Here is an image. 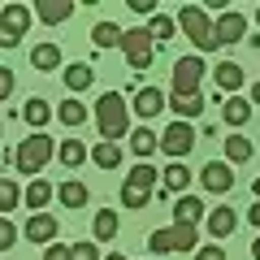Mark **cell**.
Here are the masks:
<instances>
[{"label": "cell", "instance_id": "14", "mask_svg": "<svg viewBox=\"0 0 260 260\" xmlns=\"http://www.w3.org/2000/svg\"><path fill=\"white\" fill-rule=\"evenodd\" d=\"M165 104H169L165 91H156V87H139V95H135V113H139L143 121H152L160 109H165Z\"/></svg>", "mask_w": 260, "mask_h": 260}, {"label": "cell", "instance_id": "25", "mask_svg": "<svg viewBox=\"0 0 260 260\" xmlns=\"http://www.w3.org/2000/svg\"><path fill=\"white\" fill-rule=\"evenodd\" d=\"M213 78H217V87H221V91H239V87H243V65H234V61H221Z\"/></svg>", "mask_w": 260, "mask_h": 260}, {"label": "cell", "instance_id": "30", "mask_svg": "<svg viewBox=\"0 0 260 260\" xmlns=\"http://www.w3.org/2000/svg\"><path fill=\"white\" fill-rule=\"evenodd\" d=\"M91 160L100 169H117L121 165V148H117V143H109V139H100V143H95V152H91Z\"/></svg>", "mask_w": 260, "mask_h": 260}, {"label": "cell", "instance_id": "24", "mask_svg": "<svg viewBox=\"0 0 260 260\" xmlns=\"http://www.w3.org/2000/svg\"><path fill=\"white\" fill-rule=\"evenodd\" d=\"M52 195H56V191H52V182H44V178H30V186H26V204L35 208V213H44Z\"/></svg>", "mask_w": 260, "mask_h": 260}, {"label": "cell", "instance_id": "18", "mask_svg": "<svg viewBox=\"0 0 260 260\" xmlns=\"http://www.w3.org/2000/svg\"><path fill=\"white\" fill-rule=\"evenodd\" d=\"M234 225H239L234 208H213V213H208V234H213V239H230Z\"/></svg>", "mask_w": 260, "mask_h": 260}, {"label": "cell", "instance_id": "40", "mask_svg": "<svg viewBox=\"0 0 260 260\" xmlns=\"http://www.w3.org/2000/svg\"><path fill=\"white\" fill-rule=\"evenodd\" d=\"M130 9L143 13V18H156V0H130Z\"/></svg>", "mask_w": 260, "mask_h": 260}, {"label": "cell", "instance_id": "23", "mask_svg": "<svg viewBox=\"0 0 260 260\" xmlns=\"http://www.w3.org/2000/svg\"><path fill=\"white\" fill-rule=\"evenodd\" d=\"M186 182H191V169H186V160H174V165L165 169V195H182Z\"/></svg>", "mask_w": 260, "mask_h": 260}, {"label": "cell", "instance_id": "42", "mask_svg": "<svg viewBox=\"0 0 260 260\" xmlns=\"http://www.w3.org/2000/svg\"><path fill=\"white\" fill-rule=\"evenodd\" d=\"M251 104H260V83H256V87H251Z\"/></svg>", "mask_w": 260, "mask_h": 260}, {"label": "cell", "instance_id": "17", "mask_svg": "<svg viewBox=\"0 0 260 260\" xmlns=\"http://www.w3.org/2000/svg\"><path fill=\"white\" fill-rule=\"evenodd\" d=\"M117 230H121L117 213H113V208H100V213H95V221H91L95 243H113V239H117Z\"/></svg>", "mask_w": 260, "mask_h": 260}, {"label": "cell", "instance_id": "8", "mask_svg": "<svg viewBox=\"0 0 260 260\" xmlns=\"http://www.w3.org/2000/svg\"><path fill=\"white\" fill-rule=\"evenodd\" d=\"M200 78H204V61L200 56L174 61V95H195L200 91Z\"/></svg>", "mask_w": 260, "mask_h": 260}, {"label": "cell", "instance_id": "44", "mask_svg": "<svg viewBox=\"0 0 260 260\" xmlns=\"http://www.w3.org/2000/svg\"><path fill=\"white\" fill-rule=\"evenodd\" d=\"M104 260H126V256H117V251H109V256H104Z\"/></svg>", "mask_w": 260, "mask_h": 260}, {"label": "cell", "instance_id": "1", "mask_svg": "<svg viewBox=\"0 0 260 260\" xmlns=\"http://www.w3.org/2000/svg\"><path fill=\"white\" fill-rule=\"evenodd\" d=\"M95 126H100V139H109V143L126 139L130 113H126V100H121L117 91H104L100 100H95Z\"/></svg>", "mask_w": 260, "mask_h": 260}, {"label": "cell", "instance_id": "35", "mask_svg": "<svg viewBox=\"0 0 260 260\" xmlns=\"http://www.w3.org/2000/svg\"><path fill=\"white\" fill-rule=\"evenodd\" d=\"M13 243H18V225H13L9 217H0V251H9Z\"/></svg>", "mask_w": 260, "mask_h": 260}, {"label": "cell", "instance_id": "28", "mask_svg": "<svg viewBox=\"0 0 260 260\" xmlns=\"http://www.w3.org/2000/svg\"><path fill=\"white\" fill-rule=\"evenodd\" d=\"M56 156H61L65 169H78V165L87 160V148H83V139H65L61 148H56Z\"/></svg>", "mask_w": 260, "mask_h": 260}, {"label": "cell", "instance_id": "37", "mask_svg": "<svg viewBox=\"0 0 260 260\" xmlns=\"http://www.w3.org/2000/svg\"><path fill=\"white\" fill-rule=\"evenodd\" d=\"M13 87H18V78H13V70H0V104L13 95Z\"/></svg>", "mask_w": 260, "mask_h": 260}, {"label": "cell", "instance_id": "38", "mask_svg": "<svg viewBox=\"0 0 260 260\" xmlns=\"http://www.w3.org/2000/svg\"><path fill=\"white\" fill-rule=\"evenodd\" d=\"M44 260H74V247H65V243H52L44 251Z\"/></svg>", "mask_w": 260, "mask_h": 260}, {"label": "cell", "instance_id": "31", "mask_svg": "<svg viewBox=\"0 0 260 260\" xmlns=\"http://www.w3.org/2000/svg\"><path fill=\"white\" fill-rule=\"evenodd\" d=\"M30 65H35V70H56V65H61V48L56 44H39L35 52H30Z\"/></svg>", "mask_w": 260, "mask_h": 260}, {"label": "cell", "instance_id": "22", "mask_svg": "<svg viewBox=\"0 0 260 260\" xmlns=\"http://www.w3.org/2000/svg\"><path fill=\"white\" fill-rule=\"evenodd\" d=\"M221 117H225V126H243V121L251 117V100H243V95H230V100L221 104Z\"/></svg>", "mask_w": 260, "mask_h": 260}, {"label": "cell", "instance_id": "4", "mask_svg": "<svg viewBox=\"0 0 260 260\" xmlns=\"http://www.w3.org/2000/svg\"><path fill=\"white\" fill-rule=\"evenodd\" d=\"M178 26H182V35L191 39L200 52H213L217 48V35H213V22H208V13L200 9V5H186L182 13H178Z\"/></svg>", "mask_w": 260, "mask_h": 260}, {"label": "cell", "instance_id": "15", "mask_svg": "<svg viewBox=\"0 0 260 260\" xmlns=\"http://www.w3.org/2000/svg\"><path fill=\"white\" fill-rule=\"evenodd\" d=\"M251 156H256V143L247 135H230L225 139V165H247Z\"/></svg>", "mask_w": 260, "mask_h": 260}, {"label": "cell", "instance_id": "3", "mask_svg": "<svg viewBox=\"0 0 260 260\" xmlns=\"http://www.w3.org/2000/svg\"><path fill=\"white\" fill-rule=\"evenodd\" d=\"M152 191H156V169H152L148 160H139V165L126 174V182H121V204L126 208H148Z\"/></svg>", "mask_w": 260, "mask_h": 260}, {"label": "cell", "instance_id": "12", "mask_svg": "<svg viewBox=\"0 0 260 260\" xmlns=\"http://www.w3.org/2000/svg\"><path fill=\"white\" fill-rule=\"evenodd\" d=\"M213 35H217V44H239L243 35H247V18L243 13H221V18L213 22Z\"/></svg>", "mask_w": 260, "mask_h": 260}, {"label": "cell", "instance_id": "26", "mask_svg": "<svg viewBox=\"0 0 260 260\" xmlns=\"http://www.w3.org/2000/svg\"><path fill=\"white\" fill-rule=\"evenodd\" d=\"M22 117H26L35 130H44V126H48V117H52V109H48V100H44V95H30V100H26V109H22Z\"/></svg>", "mask_w": 260, "mask_h": 260}, {"label": "cell", "instance_id": "36", "mask_svg": "<svg viewBox=\"0 0 260 260\" xmlns=\"http://www.w3.org/2000/svg\"><path fill=\"white\" fill-rule=\"evenodd\" d=\"M195 260H225V247L221 243H204V247L195 251Z\"/></svg>", "mask_w": 260, "mask_h": 260}, {"label": "cell", "instance_id": "16", "mask_svg": "<svg viewBox=\"0 0 260 260\" xmlns=\"http://www.w3.org/2000/svg\"><path fill=\"white\" fill-rule=\"evenodd\" d=\"M200 217H204V204L195 195H178L174 200V225H195Z\"/></svg>", "mask_w": 260, "mask_h": 260}, {"label": "cell", "instance_id": "20", "mask_svg": "<svg viewBox=\"0 0 260 260\" xmlns=\"http://www.w3.org/2000/svg\"><path fill=\"white\" fill-rule=\"evenodd\" d=\"M169 109L178 113V121H191V117L204 113V95H200V91H195V95H169Z\"/></svg>", "mask_w": 260, "mask_h": 260}, {"label": "cell", "instance_id": "33", "mask_svg": "<svg viewBox=\"0 0 260 260\" xmlns=\"http://www.w3.org/2000/svg\"><path fill=\"white\" fill-rule=\"evenodd\" d=\"M22 200H26V191H18L13 182H5V186H0V217H9Z\"/></svg>", "mask_w": 260, "mask_h": 260}, {"label": "cell", "instance_id": "39", "mask_svg": "<svg viewBox=\"0 0 260 260\" xmlns=\"http://www.w3.org/2000/svg\"><path fill=\"white\" fill-rule=\"evenodd\" d=\"M74 260H100V247L95 243H74Z\"/></svg>", "mask_w": 260, "mask_h": 260}, {"label": "cell", "instance_id": "46", "mask_svg": "<svg viewBox=\"0 0 260 260\" xmlns=\"http://www.w3.org/2000/svg\"><path fill=\"white\" fill-rule=\"evenodd\" d=\"M256 26H260V9H256Z\"/></svg>", "mask_w": 260, "mask_h": 260}, {"label": "cell", "instance_id": "32", "mask_svg": "<svg viewBox=\"0 0 260 260\" xmlns=\"http://www.w3.org/2000/svg\"><path fill=\"white\" fill-rule=\"evenodd\" d=\"M56 117H61L70 130H74V126H83V121H87V104H78V100H65L61 109H56Z\"/></svg>", "mask_w": 260, "mask_h": 260}, {"label": "cell", "instance_id": "43", "mask_svg": "<svg viewBox=\"0 0 260 260\" xmlns=\"http://www.w3.org/2000/svg\"><path fill=\"white\" fill-rule=\"evenodd\" d=\"M251 256H256V260H260V239H251Z\"/></svg>", "mask_w": 260, "mask_h": 260}, {"label": "cell", "instance_id": "10", "mask_svg": "<svg viewBox=\"0 0 260 260\" xmlns=\"http://www.w3.org/2000/svg\"><path fill=\"white\" fill-rule=\"evenodd\" d=\"M200 182H204V191L225 195V191H234V169L225 165V160H208V165L200 169Z\"/></svg>", "mask_w": 260, "mask_h": 260}, {"label": "cell", "instance_id": "21", "mask_svg": "<svg viewBox=\"0 0 260 260\" xmlns=\"http://www.w3.org/2000/svg\"><path fill=\"white\" fill-rule=\"evenodd\" d=\"M91 83H95V70H91L87 61H74L70 70H65V87H70L74 95H78V91H87Z\"/></svg>", "mask_w": 260, "mask_h": 260}, {"label": "cell", "instance_id": "45", "mask_svg": "<svg viewBox=\"0 0 260 260\" xmlns=\"http://www.w3.org/2000/svg\"><path fill=\"white\" fill-rule=\"evenodd\" d=\"M251 191H256V200H260V178H256V186H251Z\"/></svg>", "mask_w": 260, "mask_h": 260}, {"label": "cell", "instance_id": "7", "mask_svg": "<svg viewBox=\"0 0 260 260\" xmlns=\"http://www.w3.org/2000/svg\"><path fill=\"white\" fill-rule=\"evenodd\" d=\"M30 18H35V13H30L26 5H9V9L0 13V48H13V44H22V35H26Z\"/></svg>", "mask_w": 260, "mask_h": 260}, {"label": "cell", "instance_id": "34", "mask_svg": "<svg viewBox=\"0 0 260 260\" xmlns=\"http://www.w3.org/2000/svg\"><path fill=\"white\" fill-rule=\"evenodd\" d=\"M148 35L156 39V44H165V39H174V22H169V18H160V13H156V18L148 22Z\"/></svg>", "mask_w": 260, "mask_h": 260}, {"label": "cell", "instance_id": "19", "mask_svg": "<svg viewBox=\"0 0 260 260\" xmlns=\"http://www.w3.org/2000/svg\"><path fill=\"white\" fill-rule=\"evenodd\" d=\"M56 200H61L65 208H83L87 200H91V195H87V186L78 182V178H65V182L56 186Z\"/></svg>", "mask_w": 260, "mask_h": 260}, {"label": "cell", "instance_id": "9", "mask_svg": "<svg viewBox=\"0 0 260 260\" xmlns=\"http://www.w3.org/2000/svg\"><path fill=\"white\" fill-rule=\"evenodd\" d=\"M195 143H200V135H195L186 121H174V126L160 135V152H169L174 160H186V152H191Z\"/></svg>", "mask_w": 260, "mask_h": 260}, {"label": "cell", "instance_id": "41", "mask_svg": "<svg viewBox=\"0 0 260 260\" xmlns=\"http://www.w3.org/2000/svg\"><path fill=\"white\" fill-rule=\"evenodd\" d=\"M247 217H251V225H260V204H256V208H247Z\"/></svg>", "mask_w": 260, "mask_h": 260}, {"label": "cell", "instance_id": "13", "mask_svg": "<svg viewBox=\"0 0 260 260\" xmlns=\"http://www.w3.org/2000/svg\"><path fill=\"white\" fill-rule=\"evenodd\" d=\"M70 13H74V0H39L35 5V18L44 22V26H61Z\"/></svg>", "mask_w": 260, "mask_h": 260}, {"label": "cell", "instance_id": "11", "mask_svg": "<svg viewBox=\"0 0 260 260\" xmlns=\"http://www.w3.org/2000/svg\"><path fill=\"white\" fill-rule=\"evenodd\" d=\"M56 230H61V225H56V217L52 213H30V221L22 225V234H26L30 243H39V247H52V239H56Z\"/></svg>", "mask_w": 260, "mask_h": 260}, {"label": "cell", "instance_id": "47", "mask_svg": "<svg viewBox=\"0 0 260 260\" xmlns=\"http://www.w3.org/2000/svg\"><path fill=\"white\" fill-rule=\"evenodd\" d=\"M0 186H5V178H0Z\"/></svg>", "mask_w": 260, "mask_h": 260}, {"label": "cell", "instance_id": "6", "mask_svg": "<svg viewBox=\"0 0 260 260\" xmlns=\"http://www.w3.org/2000/svg\"><path fill=\"white\" fill-rule=\"evenodd\" d=\"M121 52H126L130 70H148L152 65V52H156V39L148 35V26H135L121 35Z\"/></svg>", "mask_w": 260, "mask_h": 260}, {"label": "cell", "instance_id": "2", "mask_svg": "<svg viewBox=\"0 0 260 260\" xmlns=\"http://www.w3.org/2000/svg\"><path fill=\"white\" fill-rule=\"evenodd\" d=\"M52 160V139H48L44 130H35L30 139L18 143V152H13V165H18V174H44V165Z\"/></svg>", "mask_w": 260, "mask_h": 260}, {"label": "cell", "instance_id": "27", "mask_svg": "<svg viewBox=\"0 0 260 260\" xmlns=\"http://www.w3.org/2000/svg\"><path fill=\"white\" fill-rule=\"evenodd\" d=\"M130 148H135V156H143V160H148L152 152L160 148V135H152L148 126H139V130H135V135H130Z\"/></svg>", "mask_w": 260, "mask_h": 260}, {"label": "cell", "instance_id": "5", "mask_svg": "<svg viewBox=\"0 0 260 260\" xmlns=\"http://www.w3.org/2000/svg\"><path fill=\"white\" fill-rule=\"evenodd\" d=\"M200 243V230L195 225H169V230H152L148 234V251L165 256V251H191Z\"/></svg>", "mask_w": 260, "mask_h": 260}, {"label": "cell", "instance_id": "29", "mask_svg": "<svg viewBox=\"0 0 260 260\" xmlns=\"http://www.w3.org/2000/svg\"><path fill=\"white\" fill-rule=\"evenodd\" d=\"M121 35H126V30H121L117 22H95V26H91L95 48H113V44H121Z\"/></svg>", "mask_w": 260, "mask_h": 260}]
</instances>
